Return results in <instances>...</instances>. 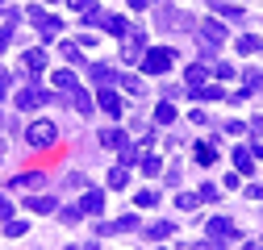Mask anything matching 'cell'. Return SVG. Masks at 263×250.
<instances>
[{"label": "cell", "mask_w": 263, "mask_h": 250, "mask_svg": "<svg viewBox=\"0 0 263 250\" xmlns=\"http://www.w3.org/2000/svg\"><path fill=\"white\" fill-rule=\"evenodd\" d=\"M234 167H238L242 175H251V167H255V159H251V150H247V146H238V150H234Z\"/></svg>", "instance_id": "obj_18"}, {"label": "cell", "mask_w": 263, "mask_h": 250, "mask_svg": "<svg viewBox=\"0 0 263 250\" xmlns=\"http://www.w3.org/2000/svg\"><path fill=\"white\" fill-rule=\"evenodd\" d=\"M196 204H201V196H192V192H180L176 196V209H196Z\"/></svg>", "instance_id": "obj_32"}, {"label": "cell", "mask_w": 263, "mask_h": 250, "mask_svg": "<svg viewBox=\"0 0 263 250\" xmlns=\"http://www.w3.org/2000/svg\"><path fill=\"white\" fill-rule=\"evenodd\" d=\"M142 54H146V34L129 25V29H125V42H121V58H125V62H138Z\"/></svg>", "instance_id": "obj_4"}, {"label": "cell", "mask_w": 263, "mask_h": 250, "mask_svg": "<svg viewBox=\"0 0 263 250\" xmlns=\"http://www.w3.org/2000/svg\"><path fill=\"white\" fill-rule=\"evenodd\" d=\"M238 50H242V54H263V38H247V34H242V38H238Z\"/></svg>", "instance_id": "obj_23"}, {"label": "cell", "mask_w": 263, "mask_h": 250, "mask_svg": "<svg viewBox=\"0 0 263 250\" xmlns=\"http://www.w3.org/2000/svg\"><path fill=\"white\" fill-rule=\"evenodd\" d=\"M9 84H13V75H9V71H0V100L9 96Z\"/></svg>", "instance_id": "obj_39"}, {"label": "cell", "mask_w": 263, "mask_h": 250, "mask_svg": "<svg viewBox=\"0 0 263 250\" xmlns=\"http://www.w3.org/2000/svg\"><path fill=\"white\" fill-rule=\"evenodd\" d=\"M155 204H159V192H151V187L138 192V209H155Z\"/></svg>", "instance_id": "obj_34"}, {"label": "cell", "mask_w": 263, "mask_h": 250, "mask_svg": "<svg viewBox=\"0 0 263 250\" xmlns=\"http://www.w3.org/2000/svg\"><path fill=\"white\" fill-rule=\"evenodd\" d=\"M88 25L105 29V34H113V38H125V29H129V21H125V17H117V13H92V17H88Z\"/></svg>", "instance_id": "obj_5"}, {"label": "cell", "mask_w": 263, "mask_h": 250, "mask_svg": "<svg viewBox=\"0 0 263 250\" xmlns=\"http://www.w3.org/2000/svg\"><path fill=\"white\" fill-rule=\"evenodd\" d=\"M196 163H201V167H213V163H217V146H213V142H201V146H196Z\"/></svg>", "instance_id": "obj_17"}, {"label": "cell", "mask_w": 263, "mask_h": 250, "mask_svg": "<svg viewBox=\"0 0 263 250\" xmlns=\"http://www.w3.org/2000/svg\"><path fill=\"white\" fill-rule=\"evenodd\" d=\"M54 88L71 92V88H76V71H54Z\"/></svg>", "instance_id": "obj_25"}, {"label": "cell", "mask_w": 263, "mask_h": 250, "mask_svg": "<svg viewBox=\"0 0 263 250\" xmlns=\"http://www.w3.org/2000/svg\"><path fill=\"white\" fill-rule=\"evenodd\" d=\"M196 34H201V46H221L226 42V25L221 21H201Z\"/></svg>", "instance_id": "obj_8"}, {"label": "cell", "mask_w": 263, "mask_h": 250, "mask_svg": "<svg viewBox=\"0 0 263 250\" xmlns=\"http://www.w3.org/2000/svg\"><path fill=\"white\" fill-rule=\"evenodd\" d=\"M251 250H263V242H255V246H251Z\"/></svg>", "instance_id": "obj_46"}, {"label": "cell", "mask_w": 263, "mask_h": 250, "mask_svg": "<svg viewBox=\"0 0 263 250\" xmlns=\"http://www.w3.org/2000/svg\"><path fill=\"white\" fill-rule=\"evenodd\" d=\"M59 50H63V58H67V62H84V54H80V42H63Z\"/></svg>", "instance_id": "obj_26"}, {"label": "cell", "mask_w": 263, "mask_h": 250, "mask_svg": "<svg viewBox=\"0 0 263 250\" xmlns=\"http://www.w3.org/2000/svg\"><path fill=\"white\" fill-rule=\"evenodd\" d=\"M251 150V159H263V142H255V146H247Z\"/></svg>", "instance_id": "obj_43"}, {"label": "cell", "mask_w": 263, "mask_h": 250, "mask_svg": "<svg viewBox=\"0 0 263 250\" xmlns=\"http://www.w3.org/2000/svg\"><path fill=\"white\" fill-rule=\"evenodd\" d=\"M96 105H101V109H105L109 117H121V96H117V92H113L109 84H105L101 92H96Z\"/></svg>", "instance_id": "obj_10"}, {"label": "cell", "mask_w": 263, "mask_h": 250, "mask_svg": "<svg viewBox=\"0 0 263 250\" xmlns=\"http://www.w3.org/2000/svg\"><path fill=\"white\" fill-rule=\"evenodd\" d=\"M117 84H121L125 92H134V96H138V92H142V84H138V75H117Z\"/></svg>", "instance_id": "obj_31"}, {"label": "cell", "mask_w": 263, "mask_h": 250, "mask_svg": "<svg viewBox=\"0 0 263 250\" xmlns=\"http://www.w3.org/2000/svg\"><path fill=\"white\" fill-rule=\"evenodd\" d=\"M54 138H59L54 121H34V125L25 130V142L34 146V150H50V146H54Z\"/></svg>", "instance_id": "obj_2"}, {"label": "cell", "mask_w": 263, "mask_h": 250, "mask_svg": "<svg viewBox=\"0 0 263 250\" xmlns=\"http://www.w3.org/2000/svg\"><path fill=\"white\" fill-rule=\"evenodd\" d=\"M138 62H142V71H146V75H163V71H172L176 50H172V46H155V50H146Z\"/></svg>", "instance_id": "obj_1"}, {"label": "cell", "mask_w": 263, "mask_h": 250, "mask_svg": "<svg viewBox=\"0 0 263 250\" xmlns=\"http://www.w3.org/2000/svg\"><path fill=\"white\" fill-rule=\"evenodd\" d=\"M155 25H159V29H192V21H188V13H176V9H167V5L159 9V17H155Z\"/></svg>", "instance_id": "obj_7"}, {"label": "cell", "mask_w": 263, "mask_h": 250, "mask_svg": "<svg viewBox=\"0 0 263 250\" xmlns=\"http://www.w3.org/2000/svg\"><path fill=\"white\" fill-rule=\"evenodd\" d=\"M0 217H13V204H9V196H0Z\"/></svg>", "instance_id": "obj_41"}, {"label": "cell", "mask_w": 263, "mask_h": 250, "mask_svg": "<svg viewBox=\"0 0 263 250\" xmlns=\"http://www.w3.org/2000/svg\"><path fill=\"white\" fill-rule=\"evenodd\" d=\"M172 230H176L172 221H155V225H146V238H167Z\"/></svg>", "instance_id": "obj_27"}, {"label": "cell", "mask_w": 263, "mask_h": 250, "mask_svg": "<svg viewBox=\"0 0 263 250\" xmlns=\"http://www.w3.org/2000/svg\"><path fill=\"white\" fill-rule=\"evenodd\" d=\"M84 250H101V246H84Z\"/></svg>", "instance_id": "obj_47"}, {"label": "cell", "mask_w": 263, "mask_h": 250, "mask_svg": "<svg viewBox=\"0 0 263 250\" xmlns=\"http://www.w3.org/2000/svg\"><path fill=\"white\" fill-rule=\"evenodd\" d=\"M67 5H71V9L80 13V21H88L92 13H101V9H96V0H67Z\"/></svg>", "instance_id": "obj_20"}, {"label": "cell", "mask_w": 263, "mask_h": 250, "mask_svg": "<svg viewBox=\"0 0 263 250\" xmlns=\"http://www.w3.org/2000/svg\"><path fill=\"white\" fill-rule=\"evenodd\" d=\"M25 230H29V225H25V221H9V225H5V234H9V238H21V234H25Z\"/></svg>", "instance_id": "obj_36"}, {"label": "cell", "mask_w": 263, "mask_h": 250, "mask_svg": "<svg viewBox=\"0 0 263 250\" xmlns=\"http://www.w3.org/2000/svg\"><path fill=\"white\" fill-rule=\"evenodd\" d=\"M25 17H29V21L38 25V34H42V42H50V38H59V34H63V21H59V17H50L46 9H29Z\"/></svg>", "instance_id": "obj_3"}, {"label": "cell", "mask_w": 263, "mask_h": 250, "mask_svg": "<svg viewBox=\"0 0 263 250\" xmlns=\"http://www.w3.org/2000/svg\"><path fill=\"white\" fill-rule=\"evenodd\" d=\"M21 62H25V71H34V75H42V71H46V50H42V46H34V50H25V58H21Z\"/></svg>", "instance_id": "obj_12"}, {"label": "cell", "mask_w": 263, "mask_h": 250, "mask_svg": "<svg viewBox=\"0 0 263 250\" xmlns=\"http://www.w3.org/2000/svg\"><path fill=\"white\" fill-rule=\"evenodd\" d=\"M88 75H92V79H96V84H101V88H105V84H109V79H117V75H113V67H109V62H96V67H92V71H88Z\"/></svg>", "instance_id": "obj_19"}, {"label": "cell", "mask_w": 263, "mask_h": 250, "mask_svg": "<svg viewBox=\"0 0 263 250\" xmlns=\"http://www.w3.org/2000/svg\"><path fill=\"white\" fill-rule=\"evenodd\" d=\"M146 5H151V0H129V9H134V13H142Z\"/></svg>", "instance_id": "obj_44"}, {"label": "cell", "mask_w": 263, "mask_h": 250, "mask_svg": "<svg viewBox=\"0 0 263 250\" xmlns=\"http://www.w3.org/2000/svg\"><path fill=\"white\" fill-rule=\"evenodd\" d=\"M138 159H142V154H138V146H125V150H121V163H117V167H134Z\"/></svg>", "instance_id": "obj_30"}, {"label": "cell", "mask_w": 263, "mask_h": 250, "mask_svg": "<svg viewBox=\"0 0 263 250\" xmlns=\"http://www.w3.org/2000/svg\"><path fill=\"white\" fill-rule=\"evenodd\" d=\"M138 163H142V175H159V171H163V163L155 159V154H142Z\"/></svg>", "instance_id": "obj_28"}, {"label": "cell", "mask_w": 263, "mask_h": 250, "mask_svg": "<svg viewBox=\"0 0 263 250\" xmlns=\"http://www.w3.org/2000/svg\"><path fill=\"white\" fill-rule=\"evenodd\" d=\"M213 71H217V79H234V67H230V62H217Z\"/></svg>", "instance_id": "obj_38"}, {"label": "cell", "mask_w": 263, "mask_h": 250, "mask_svg": "<svg viewBox=\"0 0 263 250\" xmlns=\"http://www.w3.org/2000/svg\"><path fill=\"white\" fill-rule=\"evenodd\" d=\"M188 96H192V100H221L226 92H221L217 84H196V88H188Z\"/></svg>", "instance_id": "obj_13"}, {"label": "cell", "mask_w": 263, "mask_h": 250, "mask_svg": "<svg viewBox=\"0 0 263 250\" xmlns=\"http://www.w3.org/2000/svg\"><path fill=\"white\" fill-rule=\"evenodd\" d=\"M247 196H255V200H263V183H251V187H247Z\"/></svg>", "instance_id": "obj_42"}, {"label": "cell", "mask_w": 263, "mask_h": 250, "mask_svg": "<svg viewBox=\"0 0 263 250\" xmlns=\"http://www.w3.org/2000/svg\"><path fill=\"white\" fill-rule=\"evenodd\" d=\"M25 209H29V213H54V209H59V200H54V196H29V200H25Z\"/></svg>", "instance_id": "obj_16"}, {"label": "cell", "mask_w": 263, "mask_h": 250, "mask_svg": "<svg viewBox=\"0 0 263 250\" xmlns=\"http://www.w3.org/2000/svg\"><path fill=\"white\" fill-rule=\"evenodd\" d=\"M76 209H80V217H96V213L105 209V192H101V187H92V192H84V200Z\"/></svg>", "instance_id": "obj_9"}, {"label": "cell", "mask_w": 263, "mask_h": 250, "mask_svg": "<svg viewBox=\"0 0 263 250\" xmlns=\"http://www.w3.org/2000/svg\"><path fill=\"white\" fill-rule=\"evenodd\" d=\"M205 62H192V67H188V88H196V84H205Z\"/></svg>", "instance_id": "obj_24"}, {"label": "cell", "mask_w": 263, "mask_h": 250, "mask_svg": "<svg viewBox=\"0 0 263 250\" xmlns=\"http://www.w3.org/2000/svg\"><path fill=\"white\" fill-rule=\"evenodd\" d=\"M251 130H255V134L263 138V117H255V121H251Z\"/></svg>", "instance_id": "obj_45"}, {"label": "cell", "mask_w": 263, "mask_h": 250, "mask_svg": "<svg viewBox=\"0 0 263 250\" xmlns=\"http://www.w3.org/2000/svg\"><path fill=\"white\" fill-rule=\"evenodd\" d=\"M125 179H129V167H113V171H109V187H113V192H121Z\"/></svg>", "instance_id": "obj_22"}, {"label": "cell", "mask_w": 263, "mask_h": 250, "mask_svg": "<svg viewBox=\"0 0 263 250\" xmlns=\"http://www.w3.org/2000/svg\"><path fill=\"white\" fill-rule=\"evenodd\" d=\"M0 5H5V0H0Z\"/></svg>", "instance_id": "obj_49"}, {"label": "cell", "mask_w": 263, "mask_h": 250, "mask_svg": "<svg viewBox=\"0 0 263 250\" xmlns=\"http://www.w3.org/2000/svg\"><path fill=\"white\" fill-rule=\"evenodd\" d=\"M13 29H17V21H5V25H0V50L13 42Z\"/></svg>", "instance_id": "obj_33"}, {"label": "cell", "mask_w": 263, "mask_h": 250, "mask_svg": "<svg viewBox=\"0 0 263 250\" xmlns=\"http://www.w3.org/2000/svg\"><path fill=\"white\" fill-rule=\"evenodd\" d=\"M155 121H159V125H172V121H176V105H172V100H163V105L155 109Z\"/></svg>", "instance_id": "obj_21"}, {"label": "cell", "mask_w": 263, "mask_h": 250, "mask_svg": "<svg viewBox=\"0 0 263 250\" xmlns=\"http://www.w3.org/2000/svg\"><path fill=\"white\" fill-rule=\"evenodd\" d=\"M46 100H50V92H46L42 84H29V88L17 92V100H13V105H17L21 113H29V109H38V105H46Z\"/></svg>", "instance_id": "obj_6"}, {"label": "cell", "mask_w": 263, "mask_h": 250, "mask_svg": "<svg viewBox=\"0 0 263 250\" xmlns=\"http://www.w3.org/2000/svg\"><path fill=\"white\" fill-rule=\"evenodd\" d=\"M46 5H59V0H46Z\"/></svg>", "instance_id": "obj_48"}, {"label": "cell", "mask_w": 263, "mask_h": 250, "mask_svg": "<svg viewBox=\"0 0 263 250\" xmlns=\"http://www.w3.org/2000/svg\"><path fill=\"white\" fill-rule=\"evenodd\" d=\"M101 146H109V150H125V146H129V138H125L121 130H113V125H109V130H101Z\"/></svg>", "instance_id": "obj_14"}, {"label": "cell", "mask_w": 263, "mask_h": 250, "mask_svg": "<svg viewBox=\"0 0 263 250\" xmlns=\"http://www.w3.org/2000/svg\"><path fill=\"white\" fill-rule=\"evenodd\" d=\"M213 13H217V17H226V21H242V17H247L238 5H230V0H213Z\"/></svg>", "instance_id": "obj_15"}, {"label": "cell", "mask_w": 263, "mask_h": 250, "mask_svg": "<svg viewBox=\"0 0 263 250\" xmlns=\"http://www.w3.org/2000/svg\"><path fill=\"white\" fill-rule=\"evenodd\" d=\"M59 221H63V225H76V221H80V209H63Z\"/></svg>", "instance_id": "obj_37"}, {"label": "cell", "mask_w": 263, "mask_h": 250, "mask_svg": "<svg viewBox=\"0 0 263 250\" xmlns=\"http://www.w3.org/2000/svg\"><path fill=\"white\" fill-rule=\"evenodd\" d=\"M0 117H5V113H0Z\"/></svg>", "instance_id": "obj_50"}, {"label": "cell", "mask_w": 263, "mask_h": 250, "mask_svg": "<svg viewBox=\"0 0 263 250\" xmlns=\"http://www.w3.org/2000/svg\"><path fill=\"white\" fill-rule=\"evenodd\" d=\"M247 92H263V71H247Z\"/></svg>", "instance_id": "obj_35"}, {"label": "cell", "mask_w": 263, "mask_h": 250, "mask_svg": "<svg viewBox=\"0 0 263 250\" xmlns=\"http://www.w3.org/2000/svg\"><path fill=\"white\" fill-rule=\"evenodd\" d=\"M196 196H201V200H217V187H213V183H205V187H201Z\"/></svg>", "instance_id": "obj_40"}, {"label": "cell", "mask_w": 263, "mask_h": 250, "mask_svg": "<svg viewBox=\"0 0 263 250\" xmlns=\"http://www.w3.org/2000/svg\"><path fill=\"white\" fill-rule=\"evenodd\" d=\"M13 183H17V187H38V183H42V175H38V171H29V175H17ZM13 183H9V187H13Z\"/></svg>", "instance_id": "obj_29"}, {"label": "cell", "mask_w": 263, "mask_h": 250, "mask_svg": "<svg viewBox=\"0 0 263 250\" xmlns=\"http://www.w3.org/2000/svg\"><path fill=\"white\" fill-rule=\"evenodd\" d=\"M71 109H76V113H80V117H88V113H92V109H96V100H92V96H88V92H84V88H80V84H76V88H71Z\"/></svg>", "instance_id": "obj_11"}]
</instances>
